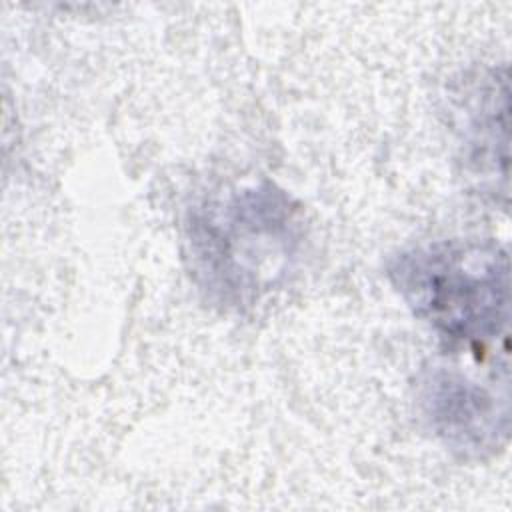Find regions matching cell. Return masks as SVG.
Returning a JSON list of instances; mask_svg holds the SVG:
<instances>
[{"label": "cell", "instance_id": "6da1fadb", "mask_svg": "<svg viewBox=\"0 0 512 512\" xmlns=\"http://www.w3.org/2000/svg\"><path fill=\"white\" fill-rule=\"evenodd\" d=\"M302 224L300 204L270 180L204 198L184 218L194 284L224 310L252 308L292 270Z\"/></svg>", "mask_w": 512, "mask_h": 512}, {"label": "cell", "instance_id": "7a4b0ae2", "mask_svg": "<svg viewBox=\"0 0 512 512\" xmlns=\"http://www.w3.org/2000/svg\"><path fill=\"white\" fill-rule=\"evenodd\" d=\"M388 280L448 348L508 342L510 260L494 240H438L390 258Z\"/></svg>", "mask_w": 512, "mask_h": 512}, {"label": "cell", "instance_id": "3957f363", "mask_svg": "<svg viewBox=\"0 0 512 512\" xmlns=\"http://www.w3.org/2000/svg\"><path fill=\"white\" fill-rule=\"evenodd\" d=\"M416 402L428 430L458 458H488L508 440V392L498 394L454 366L424 370Z\"/></svg>", "mask_w": 512, "mask_h": 512}, {"label": "cell", "instance_id": "277c9868", "mask_svg": "<svg viewBox=\"0 0 512 512\" xmlns=\"http://www.w3.org/2000/svg\"><path fill=\"white\" fill-rule=\"evenodd\" d=\"M464 154L478 172L508 176V76L506 68L466 74L454 90Z\"/></svg>", "mask_w": 512, "mask_h": 512}]
</instances>
